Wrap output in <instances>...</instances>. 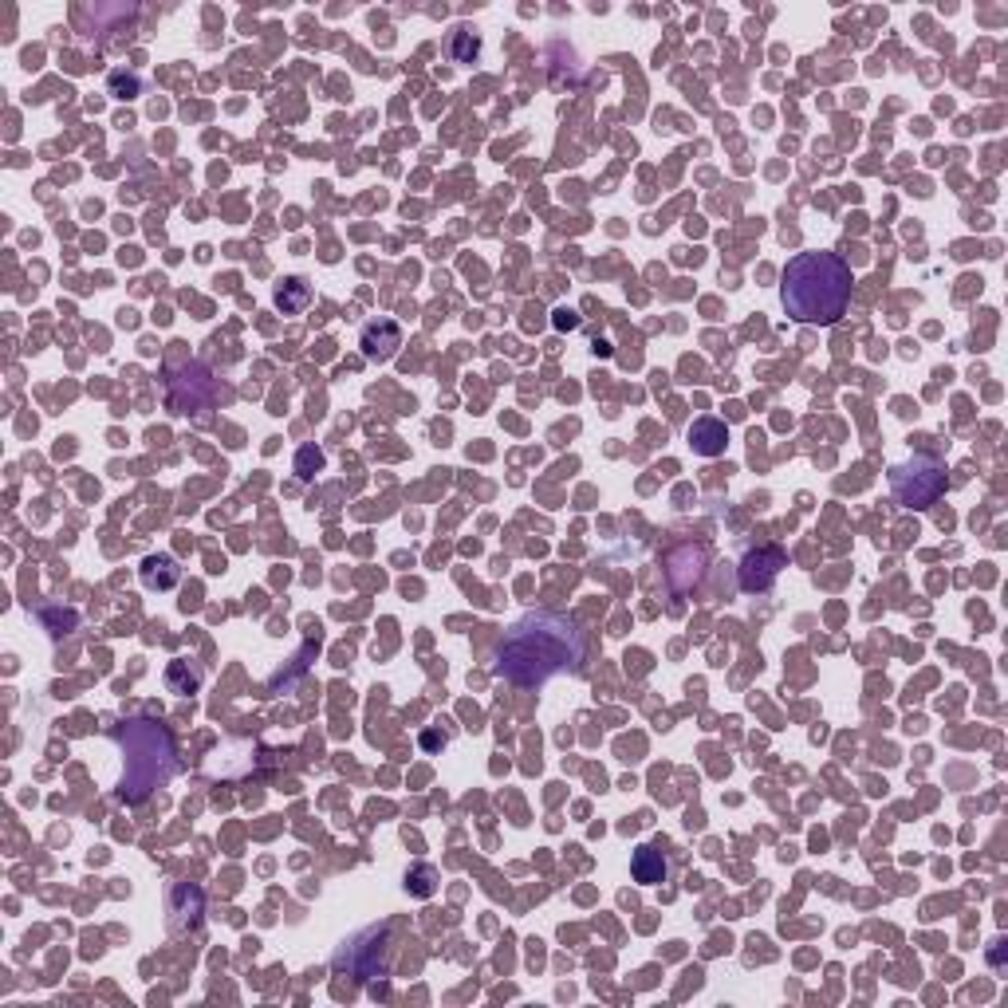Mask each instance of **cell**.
Instances as JSON below:
<instances>
[{
	"instance_id": "obj_1",
	"label": "cell",
	"mask_w": 1008,
	"mask_h": 1008,
	"mask_svg": "<svg viewBox=\"0 0 1008 1008\" xmlns=\"http://www.w3.org/2000/svg\"><path fill=\"white\" fill-rule=\"evenodd\" d=\"M583 662V634L560 611H532L504 630L497 646V674L516 686H544L575 674Z\"/></svg>"
},
{
	"instance_id": "obj_12",
	"label": "cell",
	"mask_w": 1008,
	"mask_h": 1008,
	"mask_svg": "<svg viewBox=\"0 0 1008 1008\" xmlns=\"http://www.w3.org/2000/svg\"><path fill=\"white\" fill-rule=\"evenodd\" d=\"M406 890H410V894H418V898H430V894L438 890V871H434L430 863L410 867V871H406Z\"/></svg>"
},
{
	"instance_id": "obj_3",
	"label": "cell",
	"mask_w": 1008,
	"mask_h": 1008,
	"mask_svg": "<svg viewBox=\"0 0 1008 1008\" xmlns=\"http://www.w3.org/2000/svg\"><path fill=\"white\" fill-rule=\"evenodd\" d=\"M115 737H119V745L126 753L119 796L126 804H142L174 772V737L154 721H126Z\"/></svg>"
},
{
	"instance_id": "obj_15",
	"label": "cell",
	"mask_w": 1008,
	"mask_h": 1008,
	"mask_svg": "<svg viewBox=\"0 0 1008 1008\" xmlns=\"http://www.w3.org/2000/svg\"><path fill=\"white\" fill-rule=\"evenodd\" d=\"M111 87H115V91H126V99H134V95H138V79H123V75H115V79H111Z\"/></svg>"
},
{
	"instance_id": "obj_10",
	"label": "cell",
	"mask_w": 1008,
	"mask_h": 1008,
	"mask_svg": "<svg viewBox=\"0 0 1008 1008\" xmlns=\"http://www.w3.org/2000/svg\"><path fill=\"white\" fill-rule=\"evenodd\" d=\"M308 304H312V284H308L304 276H288V280L276 288V308L284 315H300Z\"/></svg>"
},
{
	"instance_id": "obj_8",
	"label": "cell",
	"mask_w": 1008,
	"mask_h": 1008,
	"mask_svg": "<svg viewBox=\"0 0 1008 1008\" xmlns=\"http://www.w3.org/2000/svg\"><path fill=\"white\" fill-rule=\"evenodd\" d=\"M725 441H729V430H725V422H717V418H697L690 426V445L697 457H721V453H725Z\"/></svg>"
},
{
	"instance_id": "obj_14",
	"label": "cell",
	"mask_w": 1008,
	"mask_h": 1008,
	"mask_svg": "<svg viewBox=\"0 0 1008 1008\" xmlns=\"http://www.w3.org/2000/svg\"><path fill=\"white\" fill-rule=\"evenodd\" d=\"M315 469H323V453H319L315 445H304V449L296 453V473H300V477H312Z\"/></svg>"
},
{
	"instance_id": "obj_16",
	"label": "cell",
	"mask_w": 1008,
	"mask_h": 1008,
	"mask_svg": "<svg viewBox=\"0 0 1008 1008\" xmlns=\"http://www.w3.org/2000/svg\"><path fill=\"white\" fill-rule=\"evenodd\" d=\"M560 327H579V315H571V312H560V319H556Z\"/></svg>"
},
{
	"instance_id": "obj_5",
	"label": "cell",
	"mask_w": 1008,
	"mask_h": 1008,
	"mask_svg": "<svg viewBox=\"0 0 1008 1008\" xmlns=\"http://www.w3.org/2000/svg\"><path fill=\"white\" fill-rule=\"evenodd\" d=\"M784 567H788L784 548H753L741 560V587L749 595H764V591H772V583L780 579Z\"/></svg>"
},
{
	"instance_id": "obj_11",
	"label": "cell",
	"mask_w": 1008,
	"mask_h": 1008,
	"mask_svg": "<svg viewBox=\"0 0 1008 1008\" xmlns=\"http://www.w3.org/2000/svg\"><path fill=\"white\" fill-rule=\"evenodd\" d=\"M178 564H174V556H150L146 564H142V583L150 587V591H170L174 583H178Z\"/></svg>"
},
{
	"instance_id": "obj_7",
	"label": "cell",
	"mask_w": 1008,
	"mask_h": 1008,
	"mask_svg": "<svg viewBox=\"0 0 1008 1008\" xmlns=\"http://www.w3.org/2000/svg\"><path fill=\"white\" fill-rule=\"evenodd\" d=\"M705 548H693V544H682L678 552H670V560H666V567H670V583H674V591H690L693 583L705 575Z\"/></svg>"
},
{
	"instance_id": "obj_2",
	"label": "cell",
	"mask_w": 1008,
	"mask_h": 1008,
	"mask_svg": "<svg viewBox=\"0 0 1008 1008\" xmlns=\"http://www.w3.org/2000/svg\"><path fill=\"white\" fill-rule=\"evenodd\" d=\"M784 312L796 323L827 327L851 304V268L835 252H800L780 276Z\"/></svg>"
},
{
	"instance_id": "obj_6",
	"label": "cell",
	"mask_w": 1008,
	"mask_h": 1008,
	"mask_svg": "<svg viewBox=\"0 0 1008 1008\" xmlns=\"http://www.w3.org/2000/svg\"><path fill=\"white\" fill-rule=\"evenodd\" d=\"M359 347H363V359H371V363H390V359L398 355V347H402V327H398L394 319H375V323L363 327Z\"/></svg>"
},
{
	"instance_id": "obj_13",
	"label": "cell",
	"mask_w": 1008,
	"mask_h": 1008,
	"mask_svg": "<svg viewBox=\"0 0 1008 1008\" xmlns=\"http://www.w3.org/2000/svg\"><path fill=\"white\" fill-rule=\"evenodd\" d=\"M477 56H481V40H477L469 28H457V32H453V60L473 63Z\"/></svg>"
},
{
	"instance_id": "obj_9",
	"label": "cell",
	"mask_w": 1008,
	"mask_h": 1008,
	"mask_svg": "<svg viewBox=\"0 0 1008 1008\" xmlns=\"http://www.w3.org/2000/svg\"><path fill=\"white\" fill-rule=\"evenodd\" d=\"M630 871H634V882H642V886H662L666 882V871H670V863H666V855L658 851V847H638L634 851V859H630Z\"/></svg>"
},
{
	"instance_id": "obj_4",
	"label": "cell",
	"mask_w": 1008,
	"mask_h": 1008,
	"mask_svg": "<svg viewBox=\"0 0 1008 1008\" xmlns=\"http://www.w3.org/2000/svg\"><path fill=\"white\" fill-rule=\"evenodd\" d=\"M890 489H894V501L906 508H930L945 493V469L934 457H914L890 469Z\"/></svg>"
}]
</instances>
